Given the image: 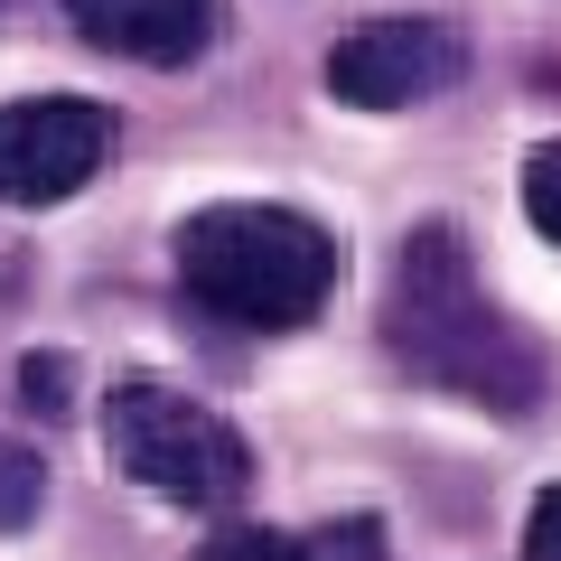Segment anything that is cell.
Here are the masks:
<instances>
[{"label":"cell","mask_w":561,"mask_h":561,"mask_svg":"<svg viewBox=\"0 0 561 561\" xmlns=\"http://www.w3.org/2000/svg\"><path fill=\"white\" fill-rule=\"evenodd\" d=\"M383 337L421 383H440L449 402L478 412H534L542 402V346L486 300L478 262H468L459 225H412L393 253V300H383Z\"/></svg>","instance_id":"6da1fadb"},{"label":"cell","mask_w":561,"mask_h":561,"mask_svg":"<svg viewBox=\"0 0 561 561\" xmlns=\"http://www.w3.org/2000/svg\"><path fill=\"white\" fill-rule=\"evenodd\" d=\"M346 280V253L300 206H197L179 225V290L225 328L290 337Z\"/></svg>","instance_id":"7a4b0ae2"},{"label":"cell","mask_w":561,"mask_h":561,"mask_svg":"<svg viewBox=\"0 0 561 561\" xmlns=\"http://www.w3.org/2000/svg\"><path fill=\"white\" fill-rule=\"evenodd\" d=\"M103 449L131 486L169 505H234L253 486V449L225 412H206L197 393H169V383L131 375L103 393Z\"/></svg>","instance_id":"3957f363"},{"label":"cell","mask_w":561,"mask_h":561,"mask_svg":"<svg viewBox=\"0 0 561 561\" xmlns=\"http://www.w3.org/2000/svg\"><path fill=\"white\" fill-rule=\"evenodd\" d=\"M113 160V113L76 94L0 103V206H66Z\"/></svg>","instance_id":"277c9868"},{"label":"cell","mask_w":561,"mask_h":561,"mask_svg":"<svg viewBox=\"0 0 561 561\" xmlns=\"http://www.w3.org/2000/svg\"><path fill=\"white\" fill-rule=\"evenodd\" d=\"M468 76V38L449 20H365L328 47V94L356 113H402Z\"/></svg>","instance_id":"5b68a950"},{"label":"cell","mask_w":561,"mask_h":561,"mask_svg":"<svg viewBox=\"0 0 561 561\" xmlns=\"http://www.w3.org/2000/svg\"><path fill=\"white\" fill-rule=\"evenodd\" d=\"M84 47L131 66H187L206 38H216V0H66Z\"/></svg>","instance_id":"8992f818"},{"label":"cell","mask_w":561,"mask_h":561,"mask_svg":"<svg viewBox=\"0 0 561 561\" xmlns=\"http://www.w3.org/2000/svg\"><path fill=\"white\" fill-rule=\"evenodd\" d=\"M524 216H534L542 243H561V140H542L524 160Z\"/></svg>","instance_id":"52a82bcc"},{"label":"cell","mask_w":561,"mask_h":561,"mask_svg":"<svg viewBox=\"0 0 561 561\" xmlns=\"http://www.w3.org/2000/svg\"><path fill=\"white\" fill-rule=\"evenodd\" d=\"M38 496H47L38 459H28V449H0V534H10V524H28V515H38Z\"/></svg>","instance_id":"ba28073f"},{"label":"cell","mask_w":561,"mask_h":561,"mask_svg":"<svg viewBox=\"0 0 561 561\" xmlns=\"http://www.w3.org/2000/svg\"><path fill=\"white\" fill-rule=\"evenodd\" d=\"M197 561H319V542H290V534H216Z\"/></svg>","instance_id":"9c48e42d"},{"label":"cell","mask_w":561,"mask_h":561,"mask_svg":"<svg viewBox=\"0 0 561 561\" xmlns=\"http://www.w3.org/2000/svg\"><path fill=\"white\" fill-rule=\"evenodd\" d=\"M524 561H561V486L534 496V534H524Z\"/></svg>","instance_id":"30bf717a"}]
</instances>
